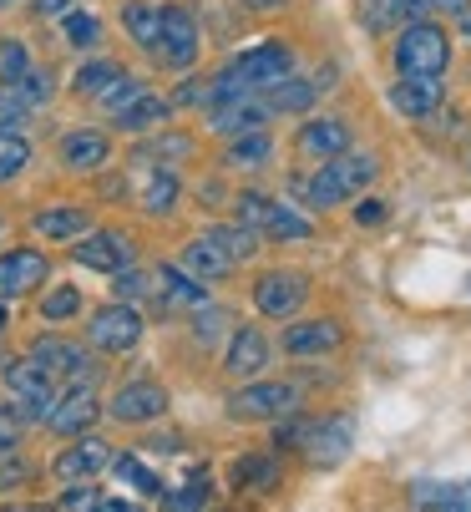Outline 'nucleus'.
I'll use <instances>...</instances> for the list:
<instances>
[{
	"label": "nucleus",
	"instance_id": "nucleus-1",
	"mask_svg": "<svg viewBox=\"0 0 471 512\" xmlns=\"http://www.w3.org/2000/svg\"><path fill=\"white\" fill-rule=\"evenodd\" d=\"M375 173H380V163H375L370 153H350V148H345V153L325 158L309 178H299L294 193L304 198V208H340V203L360 198V193L375 183Z\"/></svg>",
	"mask_w": 471,
	"mask_h": 512
},
{
	"label": "nucleus",
	"instance_id": "nucleus-2",
	"mask_svg": "<svg viewBox=\"0 0 471 512\" xmlns=\"http://www.w3.org/2000/svg\"><path fill=\"white\" fill-rule=\"evenodd\" d=\"M390 61H396V77H441V71L451 66V36L446 26L436 21H406L396 51H390Z\"/></svg>",
	"mask_w": 471,
	"mask_h": 512
},
{
	"label": "nucleus",
	"instance_id": "nucleus-3",
	"mask_svg": "<svg viewBox=\"0 0 471 512\" xmlns=\"http://www.w3.org/2000/svg\"><path fill=\"white\" fill-rule=\"evenodd\" d=\"M203 51V36H198V21L188 6H178V0H163V31H157L152 41V61L157 66H173V71H188Z\"/></svg>",
	"mask_w": 471,
	"mask_h": 512
},
{
	"label": "nucleus",
	"instance_id": "nucleus-4",
	"mask_svg": "<svg viewBox=\"0 0 471 512\" xmlns=\"http://www.w3.org/2000/svg\"><path fill=\"white\" fill-rule=\"evenodd\" d=\"M233 421H279L289 411H299V386L294 381H254V386H239L223 406Z\"/></svg>",
	"mask_w": 471,
	"mask_h": 512
},
{
	"label": "nucleus",
	"instance_id": "nucleus-5",
	"mask_svg": "<svg viewBox=\"0 0 471 512\" xmlns=\"http://www.w3.org/2000/svg\"><path fill=\"white\" fill-rule=\"evenodd\" d=\"M309 300V274L299 269H269L254 279V310L264 320H294Z\"/></svg>",
	"mask_w": 471,
	"mask_h": 512
},
{
	"label": "nucleus",
	"instance_id": "nucleus-6",
	"mask_svg": "<svg viewBox=\"0 0 471 512\" xmlns=\"http://www.w3.org/2000/svg\"><path fill=\"white\" fill-rule=\"evenodd\" d=\"M142 315L127 305V300H112V305H102L92 320H87V340L102 350V355H127V350H137L142 345Z\"/></svg>",
	"mask_w": 471,
	"mask_h": 512
},
{
	"label": "nucleus",
	"instance_id": "nucleus-7",
	"mask_svg": "<svg viewBox=\"0 0 471 512\" xmlns=\"http://www.w3.org/2000/svg\"><path fill=\"white\" fill-rule=\"evenodd\" d=\"M6 391L16 396L21 421H46V416H51V406H56V381L41 371V365H36L31 355L6 365Z\"/></svg>",
	"mask_w": 471,
	"mask_h": 512
},
{
	"label": "nucleus",
	"instance_id": "nucleus-8",
	"mask_svg": "<svg viewBox=\"0 0 471 512\" xmlns=\"http://www.w3.org/2000/svg\"><path fill=\"white\" fill-rule=\"evenodd\" d=\"M31 360L41 365V371L51 376V381H92L97 376V365H92V355L76 345V340H61V335H41L36 345H31Z\"/></svg>",
	"mask_w": 471,
	"mask_h": 512
},
{
	"label": "nucleus",
	"instance_id": "nucleus-9",
	"mask_svg": "<svg viewBox=\"0 0 471 512\" xmlns=\"http://www.w3.org/2000/svg\"><path fill=\"white\" fill-rule=\"evenodd\" d=\"M107 416L122 421V426H147V421H163L168 416V391L157 381H127L112 401H107Z\"/></svg>",
	"mask_w": 471,
	"mask_h": 512
},
{
	"label": "nucleus",
	"instance_id": "nucleus-10",
	"mask_svg": "<svg viewBox=\"0 0 471 512\" xmlns=\"http://www.w3.org/2000/svg\"><path fill=\"white\" fill-rule=\"evenodd\" d=\"M269 355H274V345L259 325H233L228 350H223V371L233 381H254L259 371H269Z\"/></svg>",
	"mask_w": 471,
	"mask_h": 512
},
{
	"label": "nucleus",
	"instance_id": "nucleus-11",
	"mask_svg": "<svg viewBox=\"0 0 471 512\" xmlns=\"http://www.w3.org/2000/svg\"><path fill=\"white\" fill-rule=\"evenodd\" d=\"M71 259L82 269H97V274H122V269H132V239L117 234V229H97V234L87 229L76 239Z\"/></svg>",
	"mask_w": 471,
	"mask_h": 512
},
{
	"label": "nucleus",
	"instance_id": "nucleus-12",
	"mask_svg": "<svg viewBox=\"0 0 471 512\" xmlns=\"http://www.w3.org/2000/svg\"><path fill=\"white\" fill-rule=\"evenodd\" d=\"M97 416H102V401H97V391H92V381H76L56 406H51V416H46V426L56 431V436H82V431H92L97 426Z\"/></svg>",
	"mask_w": 471,
	"mask_h": 512
},
{
	"label": "nucleus",
	"instance_id": "nucleus-13",
	"mask_svg": "<svg viewBox=\"0 0 471 512\" xmlns=\"http://www.w3.org/2000/svg\"><path fill=\"white\" fill-rule=\"evenodd\" d=\"M51 274V259L41 249H11L0 254V300H21V295H36Z\"/></svg>",
	"mask_w": 471,
	"mask_h": 512
},
{
	"label": "nucleus",
	"instance_id": "nucleus-14",
	"mask_svg": "<svg viewBox=\"0 0 471 512\" xmlns=\"http://www.w3.org/2000/svg\"><path fill=\"white\" fill-rule=\"evenodd\" d=\"M350 442H355V421L350 416H330V421H309V436H304L299 452H309L314 467H335V462H345Z\"/></svg>",
	"mask_w": 471,
	"mask_h": 512
},
{
	"label": "nucleus",
	"instance_id": "nucleus-15",
	"mask_svg": "<svg viewBox=\"0 0 471 512\" xmlns=\"http://www.w3.org/2000/svg\"><path fill=\"white\" fill-rule=\"evenodd\" d=\"M279 345H284L294 360L330 355V350H340V345H345V325H340V320H294V325L279 335Z\"/></svg>",
	"mask_w": 471,
	"mask_h": 512
},
{
	"label": "nucleus",
	"instance_id": "nucleus-16",
	"mask_svg": "<svg viewBox=\"0 0 471 512\" xmlns=\"http://www.w3.org/2000/svg\"><path fill=\"white\" fill-rule=\"evenodd\" d=\"M107 462H112V447L107 442H97V436H76V442L66 447V452H56V462H51V472L61 477V482H87V477H97V472H107Z\"/></svg>",
	"mask_w": 471,
	"mask_h": 512
},
{
	"label": "nucleus",
	"instance_id": "nucleus-17",
	"mask_svg": "<svg viewBox=\"0 0 471 512\" xmlns=\"http://www.w3.org/2000/svg\"><path fill=\"white\" fill-rule=\"evenodd\" d=\"M294 148L304 153V158H335V153H345L350 148V122L345 117H309L299 132H294Z\"/></svg>",
	"mask_w": 471,
	"mask_h": 512
},
{
	"label": "nucleus",
	"instance_id": "nucleus-18",
	"mask_svg": "<svg viewBox=\"0 0 471 512\" xmlns=\"http://www.w3.org/2000/svg\"><path fill=\"white\" fill-rule=\"evenodd\" d=\"M269 107H264V97L254 92V97H233V102H213V132L218 137H244V132H259V127H269Z\"/></svg>",
	"mask_w": 471,
	"mask_h": 512
},
{
	"label": "nucleus",
	"instance_id": "nucleus-19",
	"mask_svg": "<svg viewBox=\"0 0 471 512\" xmlns=\"http://www.w3.org/2000/svg\"><path fill=\"white\" fill-rule=\"evenodd\" d=\"M446 102V87L441 77H396V87H390V107H396L401 117H431L436 107Z\"/></svg>",
	"mask_w": 471,
	"mask_h": 512
},
{
	"label": "nucleus",
	"instance_id": "nucleus-20",
	"mask_svg": "<svg viewBox=\"0 0 471 512\" xmlns=\"http://www.w3.org/2000/svg\"><path fill=\"white\" fill-rule=\"evenodd\" d=\"M152 289H157L163 300L183 305V310L208 305V289H203V279H198V274H188L183 264H157V269H152Z\"/></svg>",
	"mask_w": 471,
	"mask_h": 512
},
{
	"label": "nucleus",
	"instance_id": "nucleus-21",
	"mask_svg": "<svg viewBox=\"0 0 471 512\" xmlns=\"http://www.w3.org/2000/svg\"><path fill=\"white\" fill-rule=\"evenodd\" d=\"M56 153H61V168H71V173H97L112 158V142L102 132H66Z\"/></svg>",
	"mask_w": 471,
	"mask_h": 512
},
{
	"label": "nucleus",
	"instance_id": "nucleus-22",
	"mask_svg": "<svg viewBox=\"0 0 471 512\" xmlns=\"http://www.w3.org/2000/svg\"><path fill=\"white\" fill-rule=\"evenodd\" d=\"M92 229V213L87 208H76V203H51L36 213V234L41 239H56V244H76Z\"/></svg>",
	"mask_w": 471,
	"mask_h": 512
},
{
	"label": "nucleus",
	"instance_id": "nucleus-23",
	"mask_svg": "<svg viewBox=\"0 0 471 512\" xmlns=\"http://www.w3.org/2000/svg\"><path fill=\"white\" fill-rule=\"evenodd\" d=\"M320 92H325L320 82H304V77H294V71H289V77L269 82L259 97H264V107H269V112H309Z\"/></svg>",
	"mask_w": 471,
	"mask_h": 512
},
{
	"label": "nucleus",
	"instance_id": "nucleus-24",
	"mask_svg": "<svg viewBox=\"0 0 471 512\" xmlns=\"http://www.w3.org/2000/svg\"><path fill=\"white\" fill-rule=\"evenodd\" d=\"M274 158V137L259 127V132H244V137H228V153H223V168H239V173H259L269 168Z\"/></svg>",
	"mask_w": 471,
	"mask_h": 512
},
{
	"label": "nucleus",
	"instance_id": "nucleus-25",
	"mask_svg": "<svg viewBox=\"0 0 471 512\" xmlns=\"http://www.w3.org/2000/svg\"><path fill=\"white\" fill-rule=\"evenodd\" d=\"M168 117H173V102H168V97L142 92L137 102H127V107L117 112V127H122V132H132V137H142V132H157Z\"/></svg>",
	"mask_w": 471,
	"mask_h": 512
},
{
	"label": "nucleus",
	"instance_id": "nucleus-26",
	"mask_svg": "<svg viewBox=\"0 0 471 512\" xmlns=\"http://www.w3.org/2000/svg\"><path fill=\"white\" fill-rule=\"evenodd\" d=\"M178 264L188 269V274H198V279H223L228 269H233V259L208 239V234H198V239H188L183 244V254H178Z\"/></svg>",
	"mask_w": 471,
	"mask_h": 512
},
{
	"label": "nucleus",
	"instance_id": "nucleus-27",
	"mask_svg": "<svg viewBox=\"0 0 471 512\" xmlns=\"http://www.w3.org/2000/svg\"><path fill=\"white\" fill-rule=\"evenodd\" d=\"M411 502L416 507H441V512H471V477L466 482H416Z\"/></svg>",
	"mask_w": 471,
	"mask_h": 512
},
{
	"label": "nucleus",
	"instance_id": "nucleus-28",
	"mask_svg": "<svg viewBox=\"0 0 471 512\" xmlns=\"http://www.w3.org/2000/svg\"><path fill=\"white\" fill-rule=\"evenodd\" d=\"M122 26H127V36L142 51H152L157 31H163V0H127V6H122Z\"/></svg>",
	"mask_w": 471,
	"mask_h": 512
},
{
	"label": "nucleus",
	"instance_id": "nucleus-29",
	"mask_svg": "<svg viewBox=\"0 0 471 512\" xmlns=\"http://www.w3.org/2000/svg\"><path fill=\"white\" fill-rule=\"evenodd\" d=\"M228 482H233V492H269L279 482V462L269 452L239 457V462H233V472H228Z\"/></svg>",
	"mask_w": 471,
	"mask_h": 512
},
{
	"label": "nucleus",
	"instance_id": "nucleus-30",
	"mask_svg": "<svg viewBox=\"0 0 471 512\" xmlns=\"http://www.w3.org/2000/svg\"><path fill=\"white\" fill-rule=\"evenodd\" d=\"M208 239H213L233 264H249V259L259 254V229L239 224V218H233V224H213V229H208Z\"/></svg>",
	"mask_w": 471,
	"mask_h": 512
},
{
	"label": "nucleus",
	"instance_id": "nucleus-31",
	"mask_svg": "<svg viewBox=\"0 0 471 512\" xmlns=\"http://www.w3.org/2000/svg\"><path fill=\"white\" fill-rule=\"evenodd\" d=\"M309 234H314V224L284 203H269L264 224H259V239H279V244H294V239H309Z\"/></svg>",
	"mask_w": 471,
	"mask_h": 512
},
{
	"label": "nucleus",
	"instance_id": "nucleus-32",
	"mask_svg": "<svg viewBox=\"0 0 471 512\" xmlns=\"http://www.w3.org/2000/svg\"><path fill=\"white\" fill-rule=\"evenodd\" d=\"M173 203H178V173L173 168H152L147 183H142V208L152 218H163V213H173Z\"/></svg>",
	"mask_w": 471,
	"mask_h": 512
},
{
	"label": "nucleus",
	"instance_id": "nucleus-33",
	"mask_svg": "<svg viewBox=\"0 0 471 512\" xmlns=\"http://www.w3.org/2000/svg\"><path fill=\"white\" fill-rule=\"evenodd\" d=\"M355 21L370 31V36H385L401 26V0H355Z\"/></svg>",
	"mask_w": 471,
	"mask_h": 512
},
{
	"label": "nucleus",
	"instance_id": "nucleus-34",
	"mask_svg": "<svg viewBox=\"0 0 471 512\" xmlns=\"http://www.w3.org/2000/svg\"><path fill=\"white\" fill-rule=\"evenodd\" d=\"M76 315H82V289L76 284H56L41 295V320L61 325V320H76Z\"/></svg>",
	"mask_w": 471,
	"mask_h": 512
},
{
	"label": "nucleus",
	"instance_id": "nucleus-35",
	"mask_svg": "<svg viewBox=\"0 0 471 512\" xmlns=\"http://www.w3.org/2000/svg\"><path fill=\"white\" fill-rule=\"evenodd\" d=\"M31 168V142L21 132H0V183H16Z\"/></svg>",
	"mask_w": 471,
	"mask_h": 512
},
{
	"label": "nucleus",
	"instance_id": "nucleus-36",
	"mask_svg": "<svg viewBox=\"0 0 471 512\" xmlns=\"http://www.w3.org/2000/svg\"><path fill=\"white\" fill-rule=\"evenodd\" d=\"M6 92L21 97L26 107H46V102H51V71H46V66H26L16 82H6Z\"/></svg>",
	"mask_w": 471,
	"mask_h": 512
},
{
	"label": "nucleus",
	"instance_id": "nucleus-37",
	"mask_svg": "<svg viewBox=\"0 0 471 512\" xmlns=\"http://www.w3.org/2000/svg\"><path fill=\"white\" fill-rule=\"evenodd\" d=\"M117 77H122V66H117V61H87L82 71H76V82H71V87L82 92V97H102Z\"/></svg>",
	"mask_w": 471,
	"mask_h": 512
},
{
	"label": "nucleus",
	"instance_id": "nucleus-38",
	"mask_svg": "<svg viewBox=\"0 0 471 512\" xmlns=\"http://www.w3.org/2000/svg\"><path fill=\"white\" fill-rule=\"evenodd\" d=\"M107 467H112V472H117L122 482H132V487H142L147 497H157V502H163V492H168V487H163V482H157V477H152V472H147V467H142V462H137L132 452H122V457H112Z\"/></svg>",
	"mask_w": 471,
	"mask_h": 512
},
{
	"label": "nucleus",
	"instance_id": "nucleus-39",
	"mask_svg": "<svg viewBox=\"0 0 471 512\" xmlns=\"http://www.w3.org/2000/svg\"><path fill=\"white\" fill-rule=\"evenodd\" d=\"M208 497H213V482H208V472H193L178 492H163V502L168 507H178V512H193V507H208Z\"/></svg>",
	"mask_w": 471,
	"mask_h": 512
},
{
	"label": "nucleus",
	"instance_id": "nucleus-40",
	"mask_svg": "<svg viewBox=\"0 0 471 512\" xmlns=\"http://www.w3.org/2000/svg\"><path fill=\"white\" fill-rule=\"evenodd\" d=\"M31 477H36V467H31V457H26L21 447L0 452V492H16V487H26Z\"/></svg>",
	"mask_w": 471,
	"mask_h": 512
},
{
	"label": "nucleus",
	"instance_id": "nucleus-41",
	"mask_svg": "<svg viewBox=\"0 0 471 512\" xmlns=\"http://www.w3.org/2000/svg\"><path fill=\"white\" fill-rule=\"evenodd\" d=\"M61 31H66V41H71V46H82V51H92V46L102 41V21H97V16H87V11L61 16Z\"/></svg>",
	"mask_w": 471,
	"mask_h": 512
},
{
	"label": "nucleus",
	"instance_id": "nucleus-42",
	"mask_svg": "<svg viewBox=\"0 0 471 512\" xmlns=\"http://www.w3.org/2000/svg\"><path fill=\"white\" fill-rule=\"evenodd\" d=\"M107 497L92 487V477L87 482H66V492L56 497V507H66V512H92V507H102Z\"/></svg>",
	"mask_w": 471,
	"mask_h": 512
},
{
	"label": "nucleus",
	"instance_id": "nucleus-43",
	"mask_svg": "<svg viewBox=\"0 0 471 512\" xmlns=\"http://www.w3.org/2000/svg\"><path fill=\"white\" fill-rule=\"evenodd\" d=\"M142 92H147V87H142L137 77H127V71H122V77H117V82H112V87H107L97 102H102V112H112V117H117V112H122L127 102H137Z\"/></svg>",
	"mask_w": 471,
	"mask_h": 512
},
{
	"label": "nucleus",
	"instance_id": "nucleus-44",
	"mask_svg": "<svg viewBox=\"0 0 471 512\" xmlns=\"http://www.w3.org/2000/svg\"><path fill=\"white\" fill-rule=\"evenodd\" d=\"M26 66H31V56H26V46H21V41H0V87L16 82Z\"/></svg>",
	"mask_w": 471,
	"mask_h": 512
},
{
	"label": "nucleus",
	"instance_id": "nucleus-45",
	"mask_svg": "<svg viewBox=\"0 0 471 512\" xmlns=\"http://www.w3.org/2000/svg\"><path fill=\"white\" fill-rule=\"evenodd\" d=\"M168 102H173V107H213V82L188 77V82H178V92H173Z\"/></svg>",
	"mask_w": 471,
	"mask_h": 512
},
{
	"label": "nucleus",
	"instance_id": "nucleus-46",
	"mask_svg": "<svg viewBox=\"0 0 471 512\" xmlns=\"http://www.w3.org/2000/svg\"><path fill=\"white\" fill-rule=\"evenodd\" d=\"M21 436H26V421L16 406H0V452L6 447H21Z\"/></svg>",
	"mask_w": 471,
	"mask_h": 512
},
{
	"label": "nucleus",
	"instance_id": "nucleus-47",
	"mask_svg": "<svg viewBox=\"0 0 471 512\" xmlns=\"http://www.w3.org/2000/svg\"><path fill=\"white\" fill-rule=\"evenodd\" d=\"M223 325H228V315H223V310H213V305H198V330H193V335H198L203 345H213V340L223 335Z\"/></svg>",
	"mask_w": 471,
	"mask_h": 512
},
{
	"label": "nucleus",
	"instance_id": "nucleus-48",
	"mask_svg": "<svg viewBox=\"0 0 471 512\" xmlns=\"http://www.w3.org/2000/svg\"><path fill=\"white\" fill-rule=\"evenodd\" d=\"M163 153H168V158H188L193 142H188V137H163V142H147L137 158H157V163H163Z\"/></svg>",
	"mask_w": 471,
	"mask_h": 512
},
{
	"label": "nucleus",
	"instance_id": "nucleus-49",
	"mask_svg": "<svg viewBox=\"0 0 471 512\" xmlns=\"http://www.w3.org/2000/svg\"><path fill=\"white\" fill-rule=\"evenodd\" d=\"M390 218V203L385 198H360V208H355V224L360 229H375V224H385Z\"/></svg>",
	"mask_w": 471,
	"mask_h": 512
},
{
	"label": "nucleus",
	"instance_id": "nucleus-50",
	"mask_svg": "<svg viewBox=\"0 0 471 512\" xmlns=\"http://www.w3.org/2000/svg\"><path fill=\"white\" fill-rule=\"evenodd\" d=\"M76 6H82V0H36L31 11H36L41 21H61V16H71Z\"/></svg>",
	"mask_w": 471,
	"mask_h": 512
},
{
	"label": "nucleus",
	"instance_id": "nucleus-51",
	"mask_svg": "<svg viewBox=\"0 0 471 512\" xmlns=\"http://www.w3.org/2000/svg\"><path fill=\"white\" fill-rule=\"evenodd\" d=\"M426 0H401V21H426Z\"/></svg>",
	"mask_w": 471,
	"mask_h": 512
},
{
	"label": "nucleus",
	"instance_id": "nucleus-52",
	"mask_svg": "<svg viewBox=\"0 0 471 512\" xmlns=\"http://www.w3.org/2000/svg\"><path fill=\"white\" fill-rule=\"evenodd\" d=\"M431 11H446V16H466V0H426Z\"/></svg>",
	"mask_w": 471,
	"mask_h": 512
},
{
	"label": "nucleus",
	"instance_id": "nucleus-53",
	"mask_svg": "<svg viewBox=\"0 0 471 512\" xmlns=\"http://www.w3.org/2000/svg\"><path fill=\"white\" fill-rule=\"evenodd\" d=\"M249 6H254V11H279L284 0H249Z\"/></svg>",
	"mask_w": 471,
	"mask_h": 512
},
{
	"label": "nucleus",
	"instance_id": "nucleus-54",
	"mask_svg": "<svg viewBox=\"0 0 471 512\" xmlns=\"http://www.w3.org/2000/svg\"><path fill=\"white\" fill-rule=\"evenodd\" d=\"M6 320H11V315H6V300H0V330H6Z\"/></svg>",
	"mask_w": 471,
	"mask_h": 512
},
{
	"label": "nucleus",
	"instance_id": "nucleus-55",
	"mask_svg": "<svg viewBox=\"0 0 471 512\" xmlns=\"http://www.w3.org/2000/svg\"><path fill=\"white\" fill-rule=\"evenodd\" d=\"M461 31H466V36H471V11H466V16H461Z\"/></svg>",
	"mask_w": 471,
	"mask_h": 512
},
{
	"label": "nucleus",
	"instance_id": "nucleus-56",
	"mask_svg": "<svg viewBox=\"0 0 471 512\" xmlns=\"http://www.w3.org/2000/svg\"><path fill=\"white\" fill-rule=\"evenodd\" d=\"M0 6H6V0H0Z\"/></svg>",
	"mask_w": 471,
	"mask_h": 512
}]
</instances>
